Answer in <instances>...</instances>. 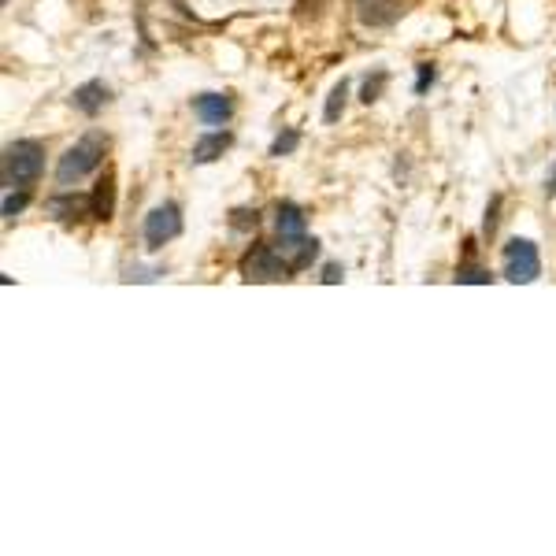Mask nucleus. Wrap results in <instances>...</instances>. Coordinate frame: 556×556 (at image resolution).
I'll return each mask as SVG.
<instances>
[{"mask_svg":"<svg viewBox=\"0 0 556 556\" xmlns=\"http://www.w3.org/2000/svg\"><path fill=\"white\" fill-rule=\"evenodd\" d=\"M549 193L556 197V171H553V178H549Z\"/></svg>","mask_w":556,"mask_h":556,"instance_id":"412c9836","label":"nucleus"},{"mask_svg":"<svg viewBox=\"0 0 556 556\" xmlns=\"http://www.w3.org/2000/svg\"><path fill=\"white\" fill-rule=\"evenodd\" d=\"M297 141H301V134L297 130H286V134H278L275 145H271V156H286V152L297 149Z\"/></svg>","mask_w":556,"mask_h":556,"instance_id":"dca6fc26","label":"nucleus"},{"mask_svg":"<svg viewBox=\"0 0 556 556\" xmlns=\"http://www.w3.org/2000/svg\"><path fill=\"white\" fill-rule=\"evenodd\" d=\"M108 97H112V93H108V86L93 78V82H86V86H78V89H75V97H71V104H75L78 112L97 115V112L104 108V104H108Z\"/></svg>","mask_w":556,"mask_h":556,"instance_id":"1a4fd4ad","label":"nucleus"},{"mask_svg":"<svg viewBox=\"0 0 556 556\" xmlns=\"http://www.w3.org/2000/svg\"><path fill=\"white\" fill-rule=\"evenodd\" d=\"M193 115L208 127H223L234 115V104H230L227 93H201V97H193Z\"/></svg>","mask_w":556,"mask_h":556,"instance_id":"0eeeda50","label":"nucleus"},{"mask_svg":"<svg viewBox=\"0 0 556 556\" xmlns=\"http://www.w3.org/2000/svg\"><path fill=\"white\" fill-rule=\"evenodd\" d=\"M45 171V145L34 138H19L4 149V167H0V178H4V190H30L34 182Z\"/></svg>","mask_w":556,"mask_h":556,"instance_id":"f257e3e1","label":"nucleus"},{"mask_svg":"<svg viewBox=\"0 0 556 556\" xmlns=\"http://www.w3.org/2000/svg\"><path fill=\"white\" fill-rule=\"evenodd\" d=\"M230 145V134L223 130V134H204L197 145H193V164H212V160H219L223 152H227Z\"/></svg>","mask_w":556,"mask_h":556,"instance_id":"f8f14e48","label":"nucleus"},{"mask_svg":"<svg viewBox=\"0 0 556 556\" xmlns=\"http://www.w3.org/2000/svg\"><path fill=\"white\" fill-rule=\"evenodd\" d=\"M275 249L293 271H304V267H312V260L319 256V241L308 238V234H278Z\"/></svg>","mask_w":556,"mask_h":556,"instance_id":"423d86ee","label":"nucleus"},{"mask_svg":"<svg viewBox=\"0 0 556 556\" xmlns=\"http://www.w3.org/2000/svg\"><path fill=\"white\" fill-rule=\"evenodd\" d=\"M275 227L278 234H304V212L297 208V204H278L275 212Z\"/></svg>","mask_w":556,"mask_h":556,"instance_id":"ddd939ff","label":"nucleus"},{"mask_svg":"<svg viewBox=\"0 0 556 556\" xmlns=\"http://www.w3.org/2000/svg\"><path fill=\"white\" fill-rule=\"evenodd\" d=\"M104 152H108V138L97 134V130H89L86 138H78L75 145L60 156V164H56V186L71 190L75 182L93 175V171L104 164Z\"/></svg>","mask_w":556,"mask_h":556,"instance_id":"f03ea898","label":"nucleus"},{"mask_svg":"<svg viewBox=\"0 0 556 556\" xmlns=\"http://www.w3.org/2000/svg\"><path fill=\"white\" fill-rule=\"evenodd\" d=\"M89 201H93V219H112V212H115V178H112V171H104V178L93 186V193H89Z\"/></svg>","mask_w":556,"mask_h":556,"instance_id":"9d476101","label":"nucleus"},{"mask_svg":"<svg viewBox=\"0 0 556 556\" xmlns=\"http://www.w3.org/2000/svg\"><path fill=\"white\" fill-rule=\"evenodd\" d=\"M356 12L367 26H390L401 19V0H356Z\"/></svg>","mask_w":556,"mask_h":556,"instance_id":"6e6552de","label":"nucleus"},{"mask_svg":"<svg viewBox=\"0 0 556 556\" xmlns=\"http://www.w3.org/2000/svg\"><path fill=\"white\" fill-rule=\"evenodd\" d=\"M345 97H349V82H338V86L330 89V97H327V108H323V119L327 123H338L342 119V112H345Z\"/></svg>","mask_w":556,"mask_h":556,"instance_id":"4468645a","label":"nucleus"},{"mask_svg":"<svg viewBox=\"0 0 556 556\" xmlns=\"http://www.w3.org/2000/svg\"><path fill=\"white\" fill-rule=\"evenodd\" d=\"M342 275H345V271H342L338 264H327V267H323V282H327V286H334V282H342Z\"/></svg>","mask_w":556,"mask_h":556,"instance_id":"aec40b11","label":"nucleus"},{"mask_svg":"<svg viewBox=\"0 0 556 556\" xmlns=\"http://www.w3.org/2000/svg\"><path fill=\"white\" fill-rule=\"evenodd\" d=\"M26 204H30V190H8L4 193V208H0V212H4V219H15V215L23 212Z\"/></svg>","mask_w":556,"mask_h":556,"instance_id":"2eb2a0df","label":"nucleus"},{"mask_svg":"<svg viewBox=\"0 0 556 556\" xmlns=\"http://www.w3.org/2000/svg\"><path fill=\"white\" fill-rule=\"evenodd\" d=\"M386 86V71H379V75H375V82H371V78H367L364 82V101L371 104V101H379V89Z\"/></svg>","mask_w":556,"mask_h":556,"instance_id":"f3484780","label":"nucleus"},{"mask_svg":"<svg viewBox=\"0 0 556 556\" xmlns=\"http://www.w3.org/2000/svg\"><path fill=\"white\" fill-rule=\"evenodd\" d=\"M290 275L293 267L278 256L275 245H253L249 253L241 256V278L245 282H282Z\"/></svg>","mask_w":556,"mask_h":556,"instance_id":"7ed1b4c3","label":"nucleus"},{"mask_svg":"<svg viewBox=\"0 0 556 556\" xmlns=\"http://www.w3.org/2000/svg\"><path fill=\"white\" fill-rule=\"evenodd\" d=\"M49 212L56 215V219H82V215H93V201L89 197H71V193H64V197H52L49 201Z\"/></svg>","mask_w":556,"mask_h":556,"instance_id":"9b49d317","label":"nucleus"},{"mask_svg":"<svg viewBox=\"0 0 556 556\" xmlns=\"http://www.w3.org/2000/svg\"><path fill=\"white\" fill-rule=\"evenodd\" d=\"M456 282H479V286H486V282H490V275H486L482 267H464V271L456 275Z\"/></svg>","mask_w":556,"mask_h":556,"instance_id":"a211bd4d","label":"nucleus"},{"mask_svg":"<svg viewBox=\"0 0 556 556\" xmlns=\"http://www.w3.org/2000/svg\"><path fill=\"white\" fill-rule=\"evenodd\" d=\"M542 275V256H538V245L527 238H512L505 245V278L516 282V286H527L534 278Z\"/></svg>","mask_w":556,"mask_h":556,"instance_id":"20e7f679","label":"nucleus"},{"mask_svg":"<svg viewBox=\"0 0 556 556\" xmlns=\"http://www.w3.org/2000/svg\"><path fill=\"white\" fill-rule=\"evenodd\" d=\"M434 82V67L430 64H419V82H416V93H423V89Z\"/></svg>","mask_w":556,"mask_h":556,"instance_id":"6ab92c4d","label":"nucleus"},{"mask_svg":"<svg viewBox=\"0 0 556 556\" xmlns=\"http://www.w3.org/2000/svg\"><path fill=\"white\" fill-rule=\"evenodd\" d=\"M178 234H182V208H178L175 201L156 204V208L145 215V245H149L152 253L164 249L167 241H175Z\"/></svg>","mask_w":556,"mask_h":556,"instance_id":"39448f33","label":"nucleus"}]
</instances>
